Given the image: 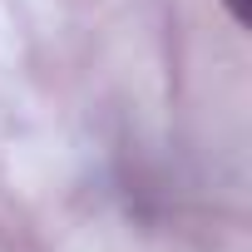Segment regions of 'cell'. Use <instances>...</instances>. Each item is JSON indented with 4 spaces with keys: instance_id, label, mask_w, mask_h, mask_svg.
I'll return each instance as SVG.
<instances>
[{
    "instance_id": "cell-1",
    "label": "cell",
    "mask_w": 252,
    "mask_h": 252,
    "mask_svg": "<svg viewBox=\"0 0 252 252\" xmlns=\"http://www.w3.org/2000/svg\"><path fill=\"white\" fill-rule=\"evenodd\" d=\"M222 5H227V15H232L237 25H247V20H252V0H222Z\"/></svg>"
}]
</instances>
